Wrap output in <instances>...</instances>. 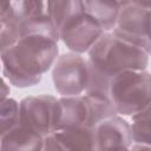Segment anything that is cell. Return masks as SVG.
Instances as JSON below:
<instances>
[{
    "label": "cell",
    "mask_w": 151,
    "mask_h": 151,
    "mask_svg": "<svg viewBox=\"0 0 151 151\" xmlns=\"http://www.w3.org/2000/svg\"><path fill=\"white\" fill-rule=\"evenodd\" d=\"M59 53L58 41L42 34L22 35L14 45L1 51L2 76L19 88L38 85L53 67Z\"/></svg>",
    "instance_id": "obj_1"
},
{
    "label": "cell",
    "mask_w": 151,
    "mask_h": 151,
    "mask_svg": "<svg viewBox=\"0 0 151 151\" xmlns=\"http://www.w3.org/2000/svg\"><path fill=\"white\" fill-rule=\"evenodd\" d=\"M150 54L112 32H105L87 52L90 84L87 93L109 97L110 80L125 70H146Z\"/></svg>",
    "instance_id": "obj_2"
},
{
    "label": "cell",
    "mask_w": 151,
    "mask_h": 151,
    "mask_svg": "<svg viewBox=\"0 0 151 151\" xmlns=\"http://www.w3.org/2000/svg\"><path fill=\"white\" fill-rule=\"evenodd\" d=\"M107 93L118 114L133 116L151 103V73L125 70L110 80Z\"/></svg>",
    "instance_id": "obj_3"
},
{
    "label": "cell",
    "mask_w": 151,
    "mask_h": 151,
    "mask_svg": "<svg viewBox=\"0 0 151 151\" xmlns=\"http://www.w3.org/2000/svg\"><path fill=\"white\" fill-rule=\"evenodd\" d=\"M52 81L60 96L84 94L90 84L87 58L72 51L60 54L52 67Z\"/></svg>",
    "instance_id": "obj_4"
},
{
    "label": "cell",
    "mask_w": 151,
    "mask_h": 151,
    "mask_svg": "<svg viewBox=\"0 0 151 151\" xmlns=\"http://www.w3.org/2000/svg\"><path fill=\"white\" fill-rule=\"evenodd\" d=\"M112 33L151 55V9L122 0L117 24Z\"/></svg>",
    "instance_id": "obj_5"
},
{
    "label": "cell",
    "mask_w": 151,
    "mask_h": 151,
    "mask_svg": "<svg viewBox=\"0 0 151 151\" xmlns=\"http://www.w3.org/2000/svg\"><path fill=\"white\" fill-rule=\"evenodd\" d=\"M19 123L42 137L54 132L58 98L51 94L28 96L20 100Z\"/></svg>",
    "instance_id": "obj_6"
},
{
    "label": "cell",
    "mask_w": 151,
    "mask_h": 151,
    "mask_svg": "<svg viewBox=\"0 0 151 151\" xmlns=\"http://www.w3.org/2000/svg\"><path fill=\"white\" fill-rule=\"evenodd\" d=\"M105 33L99 22L87 12L68 20L59 32V39L72 52L87 53Z\"/></svg>",
    "instance_id": "obj_7"
},
{
    "label": "cell",
    "mask_w": 151,
    "mask_h": 151,
    "mask_svg": "<svg viewBox=\"0 0 151 151\" xmlns=\"http://www.w3.org/2000/svg\"><path fill=\"white\" fill-rule=\"evenodd\" d=\"M96 150H129L133 138L131 123L120 114H112L99 120L94 126Z\"/></svg>",
    "instance_id": "obj_8"
},
{
    "label": "cell",
    "mask_w": 151,
    "mask_h": 151,
    "mask_svg": "<svg viewBox=\"0 0 151 151\" xmlns=\"http://www.w3.org/2000/svg\"><path fill=\"white\" fill-rule=\"evenodd\" d=\"M83 126L93 127L92 104L87 94L60 96L58 98L54 131Z\"/></svg>",
    "instance_id": "obj_9"
},
{
    "label": "cell",
    "mask_w": 151,
    "mask_h": 151,
    "mask_svg": "<svg viewBox=\"0 0 151 151\" xmlns=\"http://www.w3.org/2000/svg\"><path fill=\"white\" fill-rule=\"evenodd\" d=\"M48 14L47 0H1L0 19L14 22L18 28Z\"/></svg>",
    "instance_id": "obj_10"
},
{
    "label": "cell",
    "mask_w": 151,
    "mask_h": 151,
    "mask_svg": "<svg viewBox=\"0 0 151 151\" xmlns=\"http://www.w3.org/2000/svg\"><path fill=\"white\" fill-rule=\"evenodd\" d=\"M0 149L19 151L44 150V137L19 123L0 134Z\"/></svg>",
    "instance_id": "obj_11"
},
{
    "label": "cell",
    "mask_w": 151,
    "mask_h": 151,
    "mask_svg": "<svg viewBox=\"0 0 151 151\" xmlns=\"http://www.w3.org/2000/svg\"><path fill=\"white\" fill-rule=\"evenodd\" d=\"M61 150H96L93 127L83 126L53 132Z\"/></svg>",
    "instance_id": "obj_12"
},
{
    "label": "cell",
    "mask_w": 151,
    "mask_h": 151,
    "mask_svg": "<svg viewBox=\"0 0 151 151\" xmlns=\"http://www.w3.org/2000/svg\"><path fill=\"white\" fill-rule=\"evenodd\" d=\"M86 12L94 18L105 32H112L119 15L122 0H84Z\"/></svg>",
    "instance_id": "obj_13"
},
{
    "label": "cell",
    "mask_w": 151,
    "mask_h": 151,
    "mask_svg": "<svg viewBox=\"0 0 151 151\" xmlns=\"http://www.w3.org/2000/svg\"><path fill=\"white\" fill-rule=\"evenodd\" d=\"M48 13L58 31L72 18L86 12L84 0H47Z\"/></svg>",
    "instance_id": "obj_14"
},
{
    "label": "cell",
    "mask_w": 151,
    "mask_h": 151,
    "mask_svg": "<svg viewBox=\"0 0 151 151\" xmlns=\"http://www.w3.org/2000/svg\"><path fill=\"white\" fill-rule=\"evenodd\" d=\"M131 130L134 143H143L151 146V103L131 116Z\"/></svg>",
    "instance_id": "obj_15"
},
{
    "label": "cell",
    "mask_w": 151,
    "mask_h": 151,
    "mask_svg": "<svg viewBox=\"0 0 151 151\" xmlns=\"http://www.w3.org/2000/svg\"><path fill=\"white\" fill-rule=\"evenodd\" d=\"M20 119V104L14 98H6L0 103V134L11 130Z\"/></svg>",
    "instance_id": "obj_16"
},
{
    "label": "cell",
    "mask_w": 151,
    "mask_h": 151,
    "mask_svg": "<svg viewBox=\"0 0 151 151\" xmlns=\"http://www.w3.org/2000/svg\"><path fill=\"white\" fill-rule=\"evenodd\" d=\"M7 79L5 78V77H2V80H1V92H0V94H1V100H4V99H6V98H8L9 97V92H11V88H9V83L7 84Z\"/></svg>",
    "instance_id": "obj_17"
},
{
    "label": "cell",
    "mask_w": 151,
    "mask_h": 151,
    "mask_svg": "<svg viewBox=\"0 0 151 151\" xmlns=\"http://www.w3.org/2000/svg\"><path fill=\"white\" fill-rule=\"evenodd\" d=\"M134 5H138L143 8H146V9H151V0H127Z\"/></svg>",
    "instance_id": "obj_18"
}]
</instances>
